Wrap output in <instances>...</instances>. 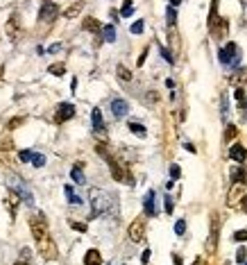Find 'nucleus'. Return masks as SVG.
<instances>
[{"instance_id": "f257e3e1", "label": "nucleus", "mask_w": 247, "mask_h": 265, "mask_svg": "<svg viewBox=\"0 0 247 265\" xmlns=\"http://www.w3.org/2000/svg\"><path fill=\"white\" fill-rule=\"evenodd\" d=\"M30 229H32V236H34V241H43L45 236H50V229H48V222H45V216L43 213H34L30 218Z\"/></svg>"}, {"instance_id": "f03ea898", "label": "nucleus", "mask_w": 247, "mask_h": 265, "mask_svg": "<svg viewBox=\"0 0 247 265\" xmlns=\"http://www.w3.org/2000/svg\"><path fill=\"white\" fill-rule=\"evenodd\" d=\"M109 195L104 191H91V209H93V216H100L109 209Z\"/></svg>"}, {"instance_id": "7ed1b4c3", "label": "nucleus", "mask_w": 247, "mask_h": 265, "mask_svg": "<svg viewBox=\"0 0 247 265\" xmlns=\"http://www.w3.org/2000/svg\"><path fill=\"white\" fill-rule=\"evenodd\" d=\"M36 245H39V254L43 256L45 261L57 259V254H59V252H57V243L52 241V236H45L43 241H39Z\"/></svg>"}, {"instance_id": "20e7f679", "label": "nucleus", "mask_w": 247, "mask_h": 265, "mask_svg": "<svg viewBox=\"0 0 247 265\" xmlns=\"http://www.w3.org/2000/svg\"><path fill=\"white\" fill-rule=\"evenodd\" d=\"M127 236H129V241H132V243L143 241V238H145V220H143V218H136V220L129 225Z\"/></svg>"}, {"instance_id": "39448f33", "label": "nucleus", "mask_w": 247, "mask_h": 265, "mask_svg": "<svg viewBox=\"0 0 247 265\" xmlns=\"http://www.w3.org/2000/svg\"><path fill=\"white\" fill-rule=\"evenodd\" d=\"M109 168H111V175L116 177V182H123V184H132V175L127 172V168H123L118 161H109Z\"/></svg>"}, {"instance_id": "423d86ee", "label": "nucleus", "mask_w": 247, "mask_h": 265, "mask_svg": "<svg viewBox=\"0 0 247 265\" xmlns=\"http://www.w3.org/2000/svg\"><path fill=\"white\" fill-rule=\"evenodd\" d=\"M243 191H245V184L234 182V186L229 188V193H227V204H229V206H238V204H241L243 195H245Z\"/></svg>"}, {"instance_id": "0eeeda50", "label": "nucleus", "mask_w": 247, "mask_h": 265, "mask_svg": "<svg viewBox=\"0 0 247 265\" xmlns=\"http://www.w3.org/2000/svg\"><path fill=\"white\" fill-rule=\"evenodd\" d=\"M75 116V107L70 102H64L57 107V113H54V120L57 123H66V120H70V118Z\"/></svg>"}, {"instance_id": "6e6552de", "label": "nucleus", "mask_w": 247, "mask_h": 265, "mask_svg": "<svg viewBox=\"0 0 247 265\" xmlns=\"http://www.w3.org/2000/svg\"><path fill=\"white\" fill-rule=\"evenodd\" d=\"M218 247V216L213 213L211 216V234H209V243H207V252L213 254Z\"/></svg>"}, {"instance_id": "1a4fd4ad", "label": "nucleus", "mask_w": 247, "mask_h": 265, "mask_svg": "<svg viewBox=\"0 0 247 265\" xmlns=\"http://www.w3.org/2000/svg\"><path fill=\"white\" fill-rule=\"evenodd\" d=\"M57 14H59V9H57V5H52V2H45L43 9H41V20H45V23H50V20L57 18Z\"/></svg>"}, {"instance_id": "9d476101", "label": "nucleus", "mask_w": 247, "mask_h": 265, "mask_svg": "<svg viewBox=\"0 0 247 265\" xmlns=\"http://www.w3.org/2000/svg\"><path fill=\"white\" fill-rule=\"evenodd\" d=\"M7 36H9L11 41H16L20 36V29H18V18H16V16H11L9 18V23H7Z\"/></svg>"}, {"instance_id": "9b49d317", "label": "nucleus", "mask_w": 247, "mask_h": 265, "mask_svg": "<svg viewBox=\"0 0 247 265\" xmlns=\"http://www.w3.org/2000/svg\"><path fill=\"white\" fill-rule=\"evenodd\" d=\"M229 157L234 159V161H238V163H243L247 159V150L243 145H232V150H229Z\"/></svg>"}, {"instance_id": "f8f14e48", "label": "nucleus", "mask_w": 247, "mask_h": 265, "mask_svg": "<svg viewBox=\"0 0 247 265\" xmlns=\"http://www.w3.org/2000/svg\"><path fill=\"white\" fill-rule=\"evenodd\" d=\"M84 265H102V254L98 250H89L84 254Z\"/></svg>"}, {"instance_id": "ddd939ff", "label": "nucleus", "mask_w": 247, "mask_h": 265, "mask_svg": "<svg viewBox=\"0 0 247 265\" xmlns=\"http://www.w3.org/2000/svg\"><path fill=\"white\" fill-rule=\"evenodd\" d=\"M82 9H84V2H82V0H79V2H73L68 9H64V18H75V16H79Z\"/></svg>"}, {"instance_id": "4468645a", "label": "nucleus", "mask_w": 247, "mask_h": 265, "mask_svg": "<svg viewBox=\"0 0 247 265\" xmlns=\"http://www.w3.org/2000/svg\"><path fill=\"white\" fill-rule=\"evenodd\" d=\"M111 109H114L116 118H123L125 113H127V102H125V100H114V102H111Z\"/></svg>"}, {"instance_id": "2eb2a0df", "label": "nucleus", "mask_w": 247, "mask_h": 265, "mask_svg": "<svg viewBox=\"0 0 247 265\" xmlns=\"http://www.w3.org/2000/svg\"><path fill=\"white\" fill-rule=\"evenodd\" d=\"M91 120H93L95 132H104V123H102V113H100V109H93V113H91Z\"/></svg>"}, {"instance_id": "dca6fc26", "label": "nucleus", "mask_w": 247, "mask_h": 265, "mask_svg": "<svg viewBox=\"0 0 247 265\" xmlns=\"http://www.w3.org/2000/svg\"><path fill=\"white\" fill-rule=\"evenodd\" d=\"M82 27H84L86 32H100V29H102V25H100V20H95V18H84Z\"/></svg>"}, {"instance_id": "f3484780", "label": "nucleus", "mask_w": 247, "mask_h": 265, "mask_svg": "<svg viewBox=\"0 0 247 265\" xmlns=\"http://www.w3.org/2000/svg\"><path fill=\"white\" fill-rule=\"evenodd\" d=\"M18 193H9V195H7V209H9V213L11 216H14L16 213V206H18Z\"/></svg>"}, {"instance_id": "a211bd4d", "label": "nucleus", "mask_w": 247, "mask_h": 265, "mask_svg": "<svg viewBox=\"0 0 247 265\" xmlns=\"http://www.w3.org/2000/svg\"><path fill=\"white\" fill-rule=\"evenodd\" d=\"M216 23H218V2L211 5V14H209V29L216 32Z\"/></svg>"}, {"instance_id": "6ab92c4d", "label": "nucleus", "mask_w": 247, "mask_h": 265, "mask_svg": "<svg viewBox=\"0 0 247 265\" xmlns=\"http://www.w3.org/2000/svg\"><path fill=\"white\" fill-rule=\"evenodd\" d=\"M116 75H118V79H123V82H132V73H129L123 64L116 66Z\"/></svg>"}, {"instance_id": "aec40b11", "label": "nucleus", "mask_w": 247, "mask_h": 265, "mask_svg": "<svg viewBox=\"0 0 247 265\" xmlns=\"http://www.w3.org/2000/svg\"><path fill=\"white\" fill-rule=\"evenodd\" d=\"M232 52H236V43H229L227 48L220 52V61H223V64H227L229 59H232Z\"/></svg>"}, {"instance_id": "412c9836", "label": "nucleus", "mask_w": 247, "mask_h": 265, "mask_svg": "<svg viewBox=\"0 0 247 265\" xmlns=\"http://www.w3.org/2000/svg\"><path fill=\"white\" fill-rule=\"evenodd\" d=\"M48 73L54 75V77H61V75L66 73V64H52V66L48 68Z\"/></svg>"}, {"instance_id": "4be33fe9", "label": "nucleus", "mask_w": 247, "mask_h": 265, "mask_svg": "<svg viewBox=\"0 0 247 265\" xmlns=\"http://www.w3.org/2000/svg\"><path fill=\"white\" fill-rule=\"evenodd\" d=\"M70 177H73L75 184H86V179H84V175H82V168H79V166L70 170Z\"/></svg>"}, {"instance_id": "5701e85b", "label": "nucleus", "mask_w": 247, "mask_h": 265, "mask_svg": "<svg viewBox=\"0 0 247 265\" xmlns=\"http://www.w3.org/2000/svg\"><path fill=\"white\" fill-rule=\"evenodd\" d=\"M95 150H98L100 157H104L107 161H111V154H109V150H107V143H98V145H95Z\"/></svg>"}, {"instance_id": "b1692460", "label": "nucleus", "mask_w": 247, "mask_h": 265, "mask_svg": "<svg viewBox=\"0 0 247 265\" xmlns=\"http://www.w3.org/2000/svg\"><path fill=\"white\" fill-rule=\"evenodd\" d=\"M232 179H234V182H241V184H245V179H247L245 170H241V168H236V170L232 172Z\"/></svg>"}, {"instance_id": "393cba45", "label": "nucleus", "mask_w": 247, "mask_h": 265, "mask_svg": "<svg viewBox=\"0 0 247 265\" xmlns=\"http://www.w3.org/2000/svg\"><path fill=\"white\" fill-rule=\"evenodd\" d=\"M154 193L152 191H150L148 193V195H145V211H148V213H154Z\"/></svg>"}, {"instance_id": "a878e982", "label": "nucleus", "mask_w": 247, "mask_h": 265, "mask_svg": "<svg viewBox=\"0 0 247 265\" xmlns=\"http://www.w3.org/2000/svg\"><path fill=\"white\" fill-rule=\"evenodd\" d=\"M129 132H134V134H136V136H141V138L145 136V129H143V125H139V123H129Z\"/></svg>"}, {"instance_id": "bb28decb", "label": "nucleus", "mask_w": 247, "mask_h": 265, "mask_svg": "<svg viewBox=\"0 0 247 265\" xmlns=\"http://www.w3.org/2000/svg\"><path fill=\"white\" fill-rule=\"evenodd\" d=\"M66 197H68L70 204H79V202H82V200H79V197L73 193V188H70V186H66Z\"/></svg>"}, {"instance_id": "cd10ccee", "label": "nucleus", "mask_w": 247, "mask_h": 265, "mask_svg": "<svg viewBox=\"0 0 247 265\" xmlns=\"http://www.w3.org/2000/svg\"><path fill=\"white\" fill-rule=\"evenodd\" d=\"M236 134H238V127L229 125V127H227V132H225V141H234V138H236Z\"/></svg>"}, {"instance_id": "c85d7f7f", "label": "nucleus", "mask_w": 247, "mask_h": 265, "mask_svg": "<svg viewBox=\"0 0 247 265\" xmlns=\"http://www.w3.org/2000/svg\"><path fill=\"white\" fill-rule=\"evenodd\" d=\"M234 241H236V243H243V241H247V229H238L236 234H234Z\"/></svg>"}, {"instance_id": "c756f323", "label": "nucleus", "mask_w": 247, "mask_h": 265, "mask_svg": "<svg viewBox=\"0 0 247 265\" xmlns=\"http://www.w3.org/2000/svg\"><path fill=\"white\" fill-rule=\"evenodd\" d=\"M32 161H34L36 168H43L45 166V157H43V154H34V157H32Z\"/></svg>"}, {"instance_id": "7c9ffc66", "label": "nucleus", "mask_w": 247, "mask_h": 265, "mask_svg": "<svg viewBox=\"0 0 247 265\" xmlns=\"http://www.w3.org/2000/svg\"><path fill=\"white\" fill-rule=\"evenodd\" d=\"M104 39L107 41H114L116 39V32H114V27L109 25V27H104Z\"/></svg>"}, {"instance_id": "2f4dec72", "label": "nucleus", "mask_w": 247, "mask_h": 265, "mask_svg": "<svg viewBox=\"0 0 247 265\" xmlns=\"http://www.w3.org/2000/svg\"><path fill=\"white\" fill-rule=\"evenodd\" d=\"M245 259H247V250H245V247H241V250L236 252V261H238V263H245Z\"/></svg>"}, {"instance_id": "473e14b6", "label": "nucleus", "mask_w": 247, "mask_h": 265, "mask_svg": "<svg viewBox=\"0 0 247 265\" xmlns=\"http://www.w3.org/2000/svg\"><path fill=\"white\" fill-rule=\"evenodd\" d=\"M141 32H143V20H136L132 25V34H141Z\"/></svg>"}, {"instance_id": "72a5a7b5", "label": "nucleus", "mask_w": 247, "mask_h": 265, "mask_svg": "<svg viewBox=\"0 0 247 265\" xmlns=\"http://www.w3.org/2000/svg\"><path fill=\"white\" fill-rule=\"evenodd\" d=\"M23 123H25V118H23V116L14 118V120H11V123H9V129H16V127H18V125H23Z\"/></svg>"}, {"instance_id": "f704fd0d", "label": "nucleus", "mask_w": 247, "mask_h": 265, "mask_svg": "<svg viewBox=\"0 0 247 265\" xmlns=\"http://www.w3.org/2000/svg\"><path fill=\"white\" fill-rule=\"evenodd\" d=\"M70 227H73V229H77V231H86V225H84V222H75V220H70Z\"/></svg>"}, {"instance_id": "c9c22d12", "label": "nucleus", "mask_w": 247, "mask_h": 265, "mask_svg": "<svg viewBox=\"0 0 247 265\" xmlns=\"http://www.w3.org/2000/svg\"><path fill=\"white\" fill-rule=\"evenodd\" d=\"M175 231H177V234H179V236H182V234H184V231H186V222H184V220H179V222H177V225H175Z\"/></svg>"}, {"instance_id": "e433bc0d", "label": "nucleus", "mask_w": 247, "mask_h": 265, "mask_svg": "<svg viewBox=\"0 0 247 265\" xmlns=\"http://www.w3.org/2000/svg\"><path fill=\"white\" fill-rule=\"evenodd\" d=\"M132 14V0H125V7H123V16Z\"/></svg>"}, {"instance_id": "4c0bfd02", "label": "nucleus", "mask_w": 247, "mask_h": 265, "mask_svg": "<svg viewBox=\"0 0 247 265\" xmlns=\"http://www.w3.org/2000/svg\"><path fill=\"white\" fill-rule=\"evenodd\" d=\"M32 157H34V154H32V152H27V150H23V152H20V161H30Z\"/></svg>"}, {"instance_id": "58836bf2", "label": "nucleus", "mask_w": 247, "mask_h": 265, "mask_svg": "<svg viewBox=\"0 0 247 265\" xmlns=\"http://www.w3.org/2000/svg\"><path fill=\"white\" fill-rule=\"evenodd\" d=\"M234 95H236L238 102H243V100H245V91H243V88H236V93H234Z\"/></svg>"}, {"instance_id": "ea45409f", "label": "nucleus", "mask_w": 247, "mask_h": 265, "mask_svg": "<svg viewBox=\"0 0 247 265\" xmlns=\"http://www.w3.org/2000/svg\"><path fill=\"white\" fill-rule=\"evenodd\" d=\"M238 206H241L243 211L247 213V195H243V200H241V204H238Z\"/></svg>"}, {"instance_id": "a19ab883", "label": "nucleus", "mask_w": 247, "mask_h": 265, "mask_svg": "<svg viewBox=\"0 0 247 265\" xmlns=\"http://www.w3.org/2000/svg\"><path fill=\"white\" fill-rule=\"evenodd\" d=\"M0 147H5V150H11V141H9V138H7V141H2V143H0Z\"/></svg>"}, {"instance_id": "79ce46f5", "label": "nucleus", "mask_w": 247, "mask_h": 265, "mask_svg": "<svg viewBox=\"0 0 247 265\" xmlns=\"http://www.w3.org/2000/svg\"><path fill=\"white\" fill-rule=\"evenodd\" d=\"M166 211H173V202H170V197H166Z\"/></svg>"}, {"instance_id": "37998d69", "label": "nucleus", "mask_w": 247, "mask_h": 265, "mask_svg": "<svg viewBox=\"0 0 247 265\" xmlns=\"http://www.w3.org/2000/svg\"><path fill=\"white\" fill-rule=\"evenodd\" d=\"M170 175H173V177H179V168L173 166V168H170Z\"/></svg>"}, {"instance_id": "c03bdc74", "label": "nucleus", "mask_w": 247, "mask_h": 265, "mask_svg": "<svg viewBox=\"0 0 247 265\" xmlns=\"http://www.w3.org/2000/svg\"><path fill=\"white\" fill-rule=\"evenodd\" d=\"M148 261H150V250H145L143 252V263H148Z\"/></svg>"}, {"instance_id": "a18cd8bd", "label": "nucleus", "mask_w": 247, "mask_h": 265, "mask_svg": "<svg viewBox=\"0 0 247 265\" xmlns=\"http://www.w3.org/2000/svg\"><path fill=\"white\" fill-rule=\"evenodd\" d=\"M2 75H5V68H2V66H0V79H2Z\"/></svg>"}, {"instance_id": "49530a36", "label": "nucleus", "mask_w": 247, "mask_h": 265, "mask_svg": "<svg viewBox=\"0 0 247 265\" xmlns=\"http://www.w3.org/2000/svg\"><path fill=\"white\" fill-rule=\"evenodd\" d=\"M170 2H173V5H179V2H182V0H170Z\"/></svg>"}, {"instance_id": "de8ad7c7", "label": "nucleus", "mask_w": 247, "mask_h": 265, "mask_svg": "<svg viewBox=\"0 0 247 265\" xmlns=\"http://www.w3.org/2000/svg\"><path fill=\"white\" fill-rule=\"evenodd\" d=\"M14 265H27V263H25V261H18V263H14Z\"/></svg>"}, {"instance_id": "09e8293b", "label": "nucleus", "mask_w": 247, "mask_h": 265, "mask_svg": "<svg viewBox=\"0 0 247 265\" xmlns=\"http://www.w3.org/2000/svg\"><path fill=\"white\" fill-rule=\"evenodd\" d=\"M245 265H247V263H245Z\"/></svg>"}]
</instances>
